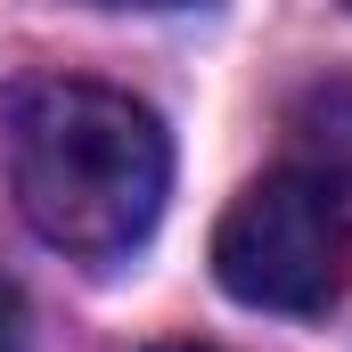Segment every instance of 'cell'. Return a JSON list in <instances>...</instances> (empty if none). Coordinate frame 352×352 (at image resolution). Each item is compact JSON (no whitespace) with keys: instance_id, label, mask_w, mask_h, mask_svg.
<instances>
[{"instance_id":"1","label":"cell","mask_w":352,"mask_h":352,"mask_svg":"<svg viewBox=\"0 0 352 352\" xmlns=\"http://www.w3.org/2000/svg\"><path fill=\"white\" fill-rule=\"evenodd\" d=\"M8 131V188L33 238L74 263L131 254L173 188V140L148 98L82 74H33L0 107Z\"/></svg>"},{"instance_id":"2","label":"cell","mask_w":352,"mask_h":352,"mask_svg":"<svg viewBox=\"0 0 352 352\" xmlns=\"http://www.w3.org/2000/svg\"><path fill=\"white\" fill-rule=\"evenodd\" d=\"M213 278L254 303V311H287L311 320L352 287V221L344 197L311 173H263L213 230Z\"/></svg>"},{"instance_id":"3","label":"cell","mask_w":352,"mask_h":352,"mask_svg":"<svg viewBox=\"0 0 352 352\" xmlns=\"http://www.w3.org/2000/svg\"><path fill=\"white\" fill-rule=\"evenodd\" d=\"M295 140H303V164H295V173L328 180V188L344 197V188H352V82L320 90V98H303Z\"/></svg>"},{"instance_id":"4","label":"cell","mask_w":352,"mask_h":352,"mask_svg":"<svg viewBox=\"0 0 352 352\" xmlns=\"http://www.w3.org/2000/svg\"><path fill=\"white\" fill-rule=\"evenodd\" d=\"M33 336H25V295H16V278L0 270V352H25Z\"/></svg>"},{"instance_id":"5","label":"cell","mask_w":352,"mask_h":352,"mask_svg":"<svg viewBox=\"0 0 352 352\" xmlns=\"http://www.w3.org/2000/svg\"><path fill=\"white\" fill-rule=\"evenodd\" d=\"M156 352H213V344H156Z\"/></svg>"}]
</instances>
